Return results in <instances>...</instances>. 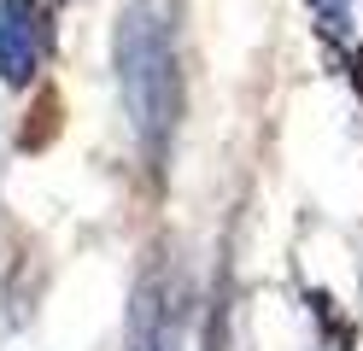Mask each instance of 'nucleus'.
<instances>
[{"instance_id": "1", "label": "nucleus", "mask_w": 363, "mask_h": 351, "mask_svg": "<svg viewBox=\"0 0 363 351\" xmlns=\"http://www.w3.org/2000/svg\"><path fill=\"white\" fill-rule=\"evenodd\" d=\"M111 65H118V94H123L135 147L147 152V164H158L176 129V30L164 0H135L118 18Z\"/></svg>"}, {"instance_id": "2", "label": "nucleus", "mask_w": 363, "mask_h": 351, "mask_svg": "<svg viewBox=\"0 0 363 351\" xmlns=\"http://www.w3.org/2000/svg\"><path fill=\"white\" fill-rule=\"evenodd\" d=\"M41 59V30H35V0H0V82L24 88Z\"/></svg>"}, {"instance_id": "3", "label": "nucleus", "mask_w": 363, "mask_h": 351, "mask_svg": "<svg viewBox=\"0 0 363 351\" xmlns=\"http://www.w3.org/2000/svg\"><path fill=\"white\" fill-rule=\"evenodd\" d=\"M129 351H176V322H170V299H164V281L158 275H147L141 287H135Z\"/></svg>"}, {"instance_id": "4", "label": "nucleus", "mask_w": 363, "mask_h": 351, "mask_svg": "<svg viewBox=\"0 0 363 351\" xmlns=\"http://www.w3.org/2000/svg\"><path fill=\"white\" fill-rule=\"evenodd\" d=\"M311 6L328 18V30H346V0H311Z\"/></svg>"}]
</instances>
